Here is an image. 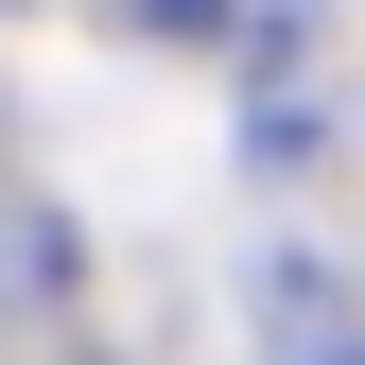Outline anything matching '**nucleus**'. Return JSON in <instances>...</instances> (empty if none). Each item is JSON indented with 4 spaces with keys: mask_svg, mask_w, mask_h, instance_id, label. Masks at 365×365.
Returning <instances> with one entry per match:
<instances>
[{
    "mask_svg": "<svg viewBox=\"0 0 365 365\" xmlns=\"http://www.w3.org/2000/svg\"><path fill=\"white\" fill-rule=\"evenodd\" d=\"M157 18H192V0H157Z\"/></svg>",
    "mask_w": 365,
    "mask_h": 365,
    "instance_id": "nucleus-1",
    "label": "nucleus"
}]
</instances>
